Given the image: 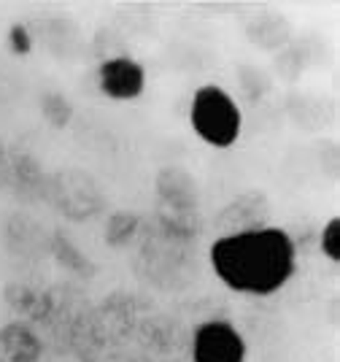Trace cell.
<instances>
[{
  "label": "cell",
  "mask_w": 340,
  "mask_h": 362,
  "mask_svg": "<svg viewBox=\"0 0 340 362\" xmlns=\"http://www.w3.org/2000/svg\"><path fill=\"white\" fill-rule=\"evenodd\" d=\"M192 362H246V341L227 319H208L192 332Z\"/></svg>",
  "instance_id": "obj_3"
},
{
  "label": "cell",
  "mask_w": 340,
  "mask_h": 362,
  "mask_svg": "<svg viewBox=\"0 0 340 362\" xmlns=\"http://www.w3.org/2000/svg\"><path fill=\"white\" fill-rule=\"evenodd\" d=\"M160 227H163L165 235H170V238H194L200 233V219H197V211L192 214L163 211L160 214Z\"/></svg>",
  "instance_id": "obj_12"
},
{
  "label": "cell",
  "mask_w": 340,
  "mask_h": 362,
  "mask_svg": "<svg viewBox=\"0 0 340 362\" xmlns=\"http://www.w3.org/2000/svg\"><path fill=\"white\" fill-rule=\"evenodd\" d=\"M143 227V216L135 211H114L108 219H105V230L103 238L111 249H122L127 243L135 241L138 230Z\"/></svg>",
  "instance_id": "obj_8"
},
{
  "label": "cell",
  "mask_w": 340,
  "mask_h": 362,
  "mask_svg": "<svg viewBox=\"0 0 340 362\" xmlns=\"http://www.w3.org/2000/svg\"><path fill=\"white\" fill-rule=\"evenodd\" d=\"M319 249L329 262H340V216H332L324 227H322V235H319Z\"/></svg>",
  "instance_id": "obj_13"
},
{
  "label": "cell",
  "mask_w": 340,
  "mask_h": 362,
  "mask_svg": "<svg viewBox=\"0 0 340 362\" xmlns=\"http://www.w3.org/2000/svg\"><path fill=\"white\" fill-rule=\"evenodd\" d=\"M52 255L57 259L59 265H65L68 271L74 273H84V276H92V265H89V259L84 257L81 249H76L74 241L65 235V233H54V238H52Z\"/></svg>",
  "instance_id": "obj_9"
},
{
  "label": "cell",
  "mask_w": 340,
  "mask_h": 362,
  "mask_svg": "<svg viewBox=\"0 0 340 362\" xmlns=\"http://www.w3.org/2000/svg\"><path fill=\"white\" fill-rule=\"evenodd\" d=\"M41 114L54 130H65L74 119V106L62 92L49 90L41 95Z\"/></svg>",
  "instance_id": "obj_11"
},
{
  "label": "cell",
  "mask_w": 340,
  "mask_h": 362,
  "mask_svg": "<svg viewBox=\"0 0 340 362\" xmlns=\"http://www.w3.org/2000/svg\"><path fill=\"white\" fill-rule=\"evenodd\" d=\"M8 52L16 54V57H25L33 52V38L25 25H11L8 28Z\"/></svg>",
  "instance_id": "obj_14"
},
{
  "label": "cell",
  "mask_w": 340,
  "mask_h": 362,
  "mask_svg": "<svg viewBox=\"0 0 340 362\" xmlns=\"http://www.w3.org/2000/svg\"><path fill=\"white\" fill-rule=\"evenodd\" d=\"M154 192L163 206V211L173 214H192L200 203V187L189 170L178 165H168L154 179Z\"/></svg>",
  "instance_id": "obj_5"
},
{
  "label": "cell",
  "mask_w": 340,
  "mask_h": 362,
  "mask_svg": "<svg viewBox=\"0 0 340 362\" xmlns=\"http://www.w3.org/2000/svg\"><path fill=\"white\" fill-rule=\"evenodd\" d=\"M189 124L203 144L213 149H230L240 138L243 117L230 92H224L216 84H206L192 95Z\"/></svg>",
  "instance_id": "obj_2"
},
{
  "label": "cell",
  "mask_w": 340,
  "mask_h": 362,
  "mask_svg": "<svg viewBox=\"0 0 340 362\" xmlns=\"http://www.w3.org/2000/svg\"><path fill=\"white\" fill-rule=\"evenodd\" d=\"M211 268L227 289L267 298L297 271V246L283 227H254L211 243Z\"/></svg>",
  "instance_id": "obj_1"
},
{
  "label": "cell",
  "mask_w": 340,
  "mask_h": 362,
  "mask_svg": "<svg viewBox=\"0 0 340 362\" xmlns=\"http://www.w3.org/2000/svg\"><path fill=\"white\" fill-rule=\"evenodd\" d=\"M11 187V151L0 141V189Z\"/></svg>",
  "instance_id": "obj_15"
},
{
  "label": "cell",
  "mask_w": 340,
  "mask_h": 362,
  "mask_svg": "<svg viewBox=\"0 0 340 362\" xmlns=\"http://www.w3.org/2000/svg\"><path fill=\"white\" fill-rule=\"evenodd\" d=\"M267 211H270V206H267V197L262 192H243V195H238L230 206H224L219 211L216 227L222 230V235L265 227Z\"/></svg>",
  "instance_id": "obj_6"
},
{
  "label": "cell",
  "mask_w": 340,
  "mask_h": 362,
  "mask_svg": "<svg viewBox=\"0 0 340 362\" xmlns=\"http://www.w3.org/2000/svg\"><path fill=\"white\" fill-rule=\"evenodd\" d=\"M0 351L6 362H38L44 354V344L28 322H8L0 327Z\"/></svg>",
  "instance_id": "obj_7"
},
{
  "label": "cell",
  "mask_w": 340,
  "mask_h": 362,
  "mask_svg": "<svg viewBox=\"0 0 340 362\" xmlns=\"http://www.w3.org/2000/svg\"><path fill=\"white\" fill-rule=\"evenodd\" d=\"M41 181H44V170L38 160H33L25 151L11 154V189H35L41 187Z\"/></svg>",
  "instance_id": "obj_10"
},
{
  "label": "cell",
  "mask_w": 340,
  "mask_h": 362,
  "mask_svg": "<svg viewBox=\"0 0 340 362\" xmlns=\"http://www.w3.org/2000/svg\"><path fill=\"white\" fill-rule=\"evenodd\" d=\"M0 362H6V357H3V351H0Z\"/></svg>",
  "instance_id": "obj_16"
},
{
  "label": "cell",
  "mask_w": 340,
  "mask_h": 362,
  "mask_svg": "<svg viewBox=\"0 0 340 362\" xmlns=\"http://www.w3.org/2000/svg\"><path fill=\"white\" fill-rule=\"evenodd\" d=\"M98 90L108 100H135L146 90V68L127 54L108 57L98 65Z\"/></svg>",
  "instance_id": "obj_4"
}]
</instances>
